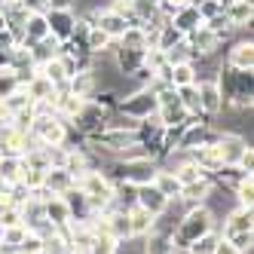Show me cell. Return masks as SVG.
I'll use <instances>...</instances> for the list:
<instances>
[{"label":"cell","instance_id":"cell-8","mask_svg":"<svg viewBox=\"0 0 254 254\" xmlns=\"http://www.w3.org/2000/svg\"><path fill=\"white\" fill-rule=\"evenodd\" d=\"M211 190H214V184H211V178L205 175V178L193 181V184H184V187H181V199H184V202H190V205H202L205 199L211 196Z\"/></svg>","mask_w":254,"mask_h":254},{"label":"cell","instance_id":"cell-12","mask_svg":"<svg viewBox=\"0 0 254 254\" xmlns=\"http://www.w3.org/2000/svg\"><path fill=\"white\" fill-rule=\"evenodd\" d=\"M49 37V22L43 12H31L28 15V25H25V43H40Z\"/></svg>","mask_w":254,"mask_h":254},{"label":"cell","instance_id":"cell-7","mask_svg":"<svg viewBox=\"0 0 254 254\" xmlns=\"http://www.w3.org/2000/svg\"><path fill=\"white\" fill-rule=\"evenodd\" d=\"M43 217L49 221V227L56 230V227H64L70 221V208L64 202V196H49L46 202H43Z\"/></svg>","mask_w":254,"mask_h":254},{"label":"cell","instance_id":"cell-10","mask_svg":"<svg viewBox=\"0 0 254 254\" xmlns=\"http://www.w3.org/2000/svg\"><path fill=\"white\" fill-rule=\"evenodd\" d=\"M150 184H153V187H156L162 196H166L169 202H172V199H181V181L175 178V172L159 169V172L153 175V181H150Z\"/></svg>","mask_w":254,"mask_h":254},{"label":"cell","instance_id":"cell-19","mask_svg":"<svg viewBox=\"0 0 254 254\" xmlns=\"http://www.w3.org/2000/svg\"><path fill=\"white\" fill-rule=\"evenodd\" d=\"M214 254H239V251H236L227 239H221V242H217V248H214Z\"/></svg>","mask_w":254,"mask_h":254},{"label":"cell","instance_id":"cell-11","mask_svg":"<svg viewBox=\"0 0 254 254\" xmlns=\"http://www.w3.org/2000/svg\"><path fill=\"white\" fill-rule=\"evenodd\" d=\"M126 214H129V230H132V239H135V236H147V233H150V227H153V221H156V217H153L150 211H144L141 205L126 208Z\"/></svg>","mask_w":254,"mask_h":254},{"label":"cell","instance_id":"cell-21","mask_svg":"<svg viewBox=\"0 0 254 254\" xmlns=\"http://www.w3.org/2000/svg\"><path fill=\"white\" fill-rule=\"evenodd\" d=\"M3 28H6V15H3V12H0V31H3Z\"/></svg>","mask_w":254,"mask_h":254},{"label":"cell","instance_id":"cell-4","mask_svg":"<svg viewBox=\"0 0 254 254\" xmlns=\"http://www.w3.org/2000/svg\"><path fill=\"white\" fill-rule=\"evenodd\" d=\"M135 205H141L144 211H150L153 217H162V214L169 211V199L162 196L153 184H141L138 193H135Z\"/></svg>","mask_w":254,"mask_h":254},{"label":"cell","instance_id":"cell-2","mask_svg":"<svg viewBox=\"0 0 254 254\" xmlns=\"http://www.w3.org/2000/svg\"><path fill=\"white\" fill-rule=\"evenodd\" d=\"M117 107H120V114H123V117H129V120H135V123L150 120V117H156V111H159L153 89H138L135 95H129L126 101H120Z\"/></svg>","mask_w":254,"mask_h":254},{"label":"cell","instance_id":"cell-5","mask_svg":"<svg viewBox=\"0 0 254 254\" xmlns=\"http://www.w3.org/2000/svg\"><path fill=\"white\" fill-rule=\"evenodd\" d=\"M46 22H49V34L56 40H70V34H74V15H70V9H52L46 15Z\"/></svg>","mask_w":254,"mask_h":254},{"label":"cell","instance_id":"cell-17","mask_svg":"<svg viewBox=\"0 0 254 254\" xmlns=\"http://www.w3.org/2000/svg\"><path fill=\"white\" fill-rule=\"evenodd\" d=\"M236 199H239V205L242 208H251L254 202V187H251V175H245L239 184H236Z\"/></svg>","mask_w":254,"mask_h":254},{"label":"cell","instance_id":"cell-6","mask_svg":"<svg viewBox=\"0 0 254 254\" xmlns=\"http://www.w3.org/2000/svg\"><path fill=\"white\" fill-rule=\"evenodd\" d=\"M141 254H175L172 233H169V230H159V227H150V233L144 236Z\"/></svg>","mask_w":254,"mask_h":254},{"label":"cell","instance_id":"cell-20","mask_svg":"<svg viewBox=\"0 0 254 254\" xmlns=\"http://www.w3.org/2000/svg\"><path fill=\"white\" fill-rule=\"evenodd\" d=\"M70 3H74V0H46L49 9H70Z\"/></svg>","mask_w":254,"mask_h":254},{"label":"cell","instance_id":"cell-18","mask_svg":"<svg viewBox=\"0 0 254 254\" xmlns=\"http://www.w3.org/2000/svg\"><path fill=\"white\" fill-rule=\"evenodd\" d=\"M227 242L239 251V254H251V242H254V236H251V230H245V233H233V236H227Z\"/></svg>","mask_w":254,"mask_h":254},{"label":"cell","instance_id":"cell-9","mask_svg":"<svg viewBox=\"0 0 254 254\" xmlns=\"http://www.w3.org/2000/svg\"><path fill=\"white\" fill-rule=\"evenodd\" d=\"M141 64H144V49L123 46V49L117 52V67H120V74H123V77H132Z\"/></svg>","mask_w":254,"mask_h":254},{"label":"cell","instance_id":"cell-1","mask_svg":"<svg viewBox=\"0 0 254 254\" xmlns=\"http://www.w3.org/2000/svg\"><path fill=\"white\" fill-rule=\"evenodd\" d=\"M208 230H214V211L205 202L202 205H190V211L178 221V230H172L175 251H187L199 236H205Z\"/></svg>","mask_w":254,"mask_h":254},{"label":"cell","instance_id":"cell-14","mask_svg":"<svg viewBox=\"0 0 254 254\" xmlns=\"http://www.w3.org/2000/svg\"><path fill=\"white\" fill-rule=\"evenodd\" d=\"M227 67H233V70H251V40H242V43H236L230 49Z\"/></svg>","mask_w":254,"mask_h":254},{"label":"cell","instance_id":"cell-15","mask_svg":"<svg viewBox=\"0 0 254 254\" xmlns=\"http://www.w3.org/2000/svg\"><path fill=\"white\" fill-rule=\"evenodd\" d=\"M217 242H221V233H217V230H208L205 236H199V239H196L187 251H190V254H214Z\"/></svg>","mask_w":254,"mask_h":254},{"label":"cell","instance_id":"cell-16","mask_svg":"<svg viewBox=\"0 0 254 254\" xmlns=\"http://www.w3.org/2000/svg\"><path fill=\"white\" fill-rule=\"evenodd\" d=\"M15 89H22V83H19V77L12 74V67H6V70H0V101L3 98H9Z\"/></svg>","mask_w":254,"mask_h":254},{"label":"cell","instance_id":"cell-3","mask_svg":"<svg viewBox=\"0 0 254 254\" xmlns=\"http://www.w3.org/2000/svg\"><path fill=\"white\" fill-rule=\"evenodd\" d=\"M196 95H199V111H202V117H214V114L224 111V95H221V86H217V77L196 80Z\"/></svg>","mask_w":254,"mask_h":254},{"label":"cell","instance_id":"cell-13","mask_svg":"<svg viewBox=\"0 0 254 254\" xmlns=\"http://www.w3.org/2000/svg\"><path fill=\"white\" fill-rule=\"evenodd\" d=\"M245 230H251V208H242V205H239V208L227 217L221 239H227V236H233V233H245Z\"/></svg>","mask_w":254,"mask_h":254}]
</instances>
